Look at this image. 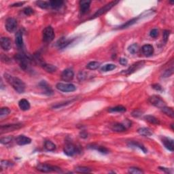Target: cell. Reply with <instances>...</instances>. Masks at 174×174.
Instances as JSON below:
<instances>
[{"instance_id":"cell-10","label":"cell","mask_w":174,"mask_h":174,"mask_svg":"<svg viewBox=\"0 0 174 174\" xmlns=\"http://www.w3.org/2000/svg\"><path fill=\"white\" fill-rule=\"evenodd\" d=\"M17 27V21L13 18H8L5 21V29L8 32L12 33L15 32Z\"/></svg>"},{"instance_id":"cell-40","label":"cell","mask_w":174,"mask_h":174,"mask_svg":"<svg viewBox=\"0 0 174 174\" xmlns=\"http://www.w3.org/2000/svg\"><path fill=\"white\" fill-rule=\"evenodd\" d=\"M12 141V137H2L0 140V142L2 144H8L9 143Z\"/></svg>"},{"instance_id":"cell-23","label":"cell","mask_w":174,"mask_h":174,"mask_svg":"<svg viewBox=\"0 0 174 174\" xmlns=\"http://www.w3.org/2000/svg\"><path fill=\"white\" fill-rule=\"evenodd\" d=\"M19 105L20 109L23 111H27L30 109V103L27 99H23L20 100L19 102Z\"/></svg>"},{"instance_id":"cell-36","label":"cell","mask_w":174,"mask_h":174,"mask_svg":"<svg viewBox=\"0 0 174 174\" xmlns=\"http://www.w3.org/2000/svg\"><path fill=\"white\" fill-rule=\"evenodd\" d=\"M75 170L78 173H90L91 172V169L86 167H77Z\"/></svg>"},{"instance_id":"cell-20","label":"cell","mask_w":174,"mask_h":174,"mask_svg":"<svg viewBox=\"0 0 174 174\" xmlns=\"http://www.w3.org/2000/svg\"><path fill=\"white\" fill-rule=\"evenodd\" d=\"M73 40H70V39H66L65 38H62L60 39L56 43V45L59 48H64L67 47V46L70 44L72 42Z\"/></svg>"},{"instance_id":"cell-33","label":"cell","mask_w":174,"mask_h":174,"mask_svg":"<svg viewBox=\"0 0 174 174\" xmlns=\"http://www.w3.org/2000/svg\"><path fill=\"white\" fill-rule=\"evenodd\" d=\"M100 66V63L97 61H92L90 62L89 63L87 64V68L91 70H95V69H98Z\"/></svg>"},{"instance_id":"cell-5","label":"cell","mask_w":174,"mask_h":174,"mask_svg":"<svg viewBox=\"0 0 174 174\" xmlns=\"http://www.w3.org/2000/svg\"><path fill=\"white\" fill-rule=\"evenodd\" d=\"M37 169L41 172H44V173H49V172L52 171H61L59 167L44 163H40L37 166Z\"/></svg>"},{"instance_id":"cell-19","label":"cell","mask_w":174,"mask_h":174,"mask_svg":"<svg viewBox=\"0 0 174 174\" xmlns=\"http://www.w3.org/2000/svg\"><path fill=\"white\" fill-rule=\"evenodd\" d=\"M143 54L146 56H150L154 53V48L150 44L144 45L142 48Z\"/></svg>"},{"instance_id":"cell-50","label":"cell","mask_w":174,"mask_h":174,"mask_svg":"<svg viewBox=\"0 0 174 174\" xmlns=\"http://www.w3.org/2000/svg\"><path fill=\"white\" fill-rule=\"evenodd\" d=\"M25 1H23V2H18V3H15L14 4L11 5V7H20L21 5H23V4H25Z\"/></svg>"},{"instance_id":"cell-15","label":"cell","mask_w":174,"mask_h":174,"mask_svg":"<svg viewBox=\"0 0 174 174\" xmlns=\"http://www.w3.org/2000/svg\"><path fill=\"white\" fill-rule=\"evenodd\" d=\"M162 143L163 144L167 149L173 152L174 150V145H173V140L169 137H162Z\"/></svg>"},{"instance_id":"cell-35","label":"cell","mask_w":174,"mask_h":174,"mask_svg":"<svg viewBox=\"0 0 174 174\" xmlns=\"http://www.w3.org/2000/svg\"><path fill=\"white\" fill-rule=\"evenodd\" d=\"M36 3L38 7H40V8H41L42 9H47L50 7L49 2H47V1H37L36 2Z\"/></svg>"},{"instance_id":"cell-21","label":"cell","mask_w":174,"mask_h":174,"mask_svg":"<svg viewBox=\"0 0 174 174\" xmlns=\"http://www.w3.org/2000/svg\"><path fill=\"white\" fill-rule=\"evenodd\" d=\"M40 65L42 66V67L46 71H47V72L48 73H54L55 72L56 69H57V68H56L54 65H51V64L46 63L44 62H42V63L40 64Z\"/></svg>"},{"instance_id":"cell-14","label":"cell","mask_w":174,"mask_h":174,"mask_svg":"<svg viewBox=\"0 0 174 174\" xmlns=\"http://www.w3.org/2000/svg\"><path fill=\"white\" fill-rule=\"evenodd\" d=\"M1 48L5 51L10 50L12 48V42L9 38L3 37L1 38V42H0Z\"/></svg>"},{"instance_id":"cell-12","label":"cell","mask_w":174,"mask_h":174,"mask_svg":"<svg viewBox=\"0 0 174 174\" xmlns=\"http://www.w3.org/2000/svg\"><path fill=\"white\" fill-rule=\"evenodd\" d=\"M145 62L144 61H139L137 62V63H135L134 64L130 66V67L128 68L127 70H125L124 71V74L126 75H130L133 73H134L135 71L138 70L139 69H140L141 67H142L143 65H144Z\"/></svg>"},{"instance_id":"cell-37","label":"cell","mask_w":174,"mask_h":174,"mask_svg":"<svg viewBox=\"0 0 174 174\" xmlns=\"http://www.w3.org/2000/svg\"><path fill=\"white\" fill-rule=\"evenodd\" d=\"M116 65L114 64H107V65H104L101 68V71L106 72V71H110L113 70V69H116Z\"/></svg>"},{"instance_id":"cell-41","label":"cell","mask_w":174,"mask_h":174,"mask_svg":"<svg viewBox=\"0 0 174 174\" xmlns=\"http://www.w3.org/2000/svg\"><path fill=\"white\" fill-rule=\"evenodd\" d=\"M173 66H171V68L167 69V70L164 71L163 77H169L171 76V75L173 74Z\"/></svg>"},{"instance_id":"cell-43","label":"cell","mask_w":174,"mask_h":174,"mask_svg":"<svg viewBox=\"0 0 174 174\" xmlns=\"http://www.w3.org/2000/svg\"><path fill=\"white\" fill-rule=\"evenodd\" d=\"M12 165V163L9 162L8 161H3L2 160L1 162V169L3 168H7L8 167H10Z\"/></svg>"},{"instance_id":"cell-9","label":"cell","mask_w":174,"mask_h":174,"mask_svg":"<svg viewBox=\"0 0 174 174\" xmlns=\"http://www.w3.org/2000/svg\"><path fill=\"white\" fill-rule=\"evenodd\" d=\"M38 86H39L40 89H41L42 93L43 94L50 96V95H53V93H54L50 86L46 82L44 81V80L40 82Z\"/></svg>"},{"instance_id":"cell-28","label":"cell","mask_w":174,"mask_h":174,"mask_svg":"<svg viewBox=\"0 0 174 174\" xmlns=\"http://www.w3.org/2000/svg\"><path fill=\"white\" fill-rule=\"evenodd\" d=\"M44 148L47 151H54L56 149V146L51 141H46L44 143Z\"/></svg>"},{"instance_id":"cell-24","label":"cell","mask_w":174,"mask_h":174,"mask_svg":"<svg viewBox=\"0 0 174 174\" xmlns=\"http://www.w3.org/2000/svg\"><path fill=\"white\" fill-rule=\"evenodd\" d=\"M137 132H138L139 134L146 137L151 136V135L153 134V132L152 131V130L150 129H149V128H146V127L140 128V129L137 130Z\"/></svg>"},{"instance_id":"cell-39","label":"cell","mask_w":174,"mask_h":174,"mask_svg":"<svg viewBox=\"0 0 174 174\" xmlns=\"http://www.w3.org/2000/svg\"><path fill=\"white\" fill-rule=\"evenodd\" d=\"M129 173L132 174H139V173H143L144 171L141 170L139 168L136 167H131L129 169Z\"/></svg>"},{"instance_id":"cell-29","label":"cell","mask_w":174,"mask_h":174,"mask_svg":"<svg viewBox=\"0 0 174 174\" xmlns=\"http://www.w3.org/2000/svg\"><path fill=\"white\" fill-rule=\"evenodd\" d=\"M128 146H130V147H137V148H140V150H142L144 152V153H147V149L144 147V146L142 145V144H140V143L138 142H129V144H128Z\"/></svg>"},{"instance_id":"cell-44","label":"cell","mask_w":174,"mask_h":174,"mask_svg":"<svg viewBox=\"0 0 174 174\" xmlns=\"http://www.w3.org/2000/svg\"><path fill=\"white\" fill-rule=\"evenodd\" d=\"M169 34H170V32L168 30H165L163 32V41L165 43H166L167 42L168 38L169 37Z\"/></svg>"},{"instance_id":"cell-2","label":"cell","mask_w":174,"mask_h":174,"mask_svg":"<svg viewBox=\"0 0 174 174\" xmlns=\"http://www.w3.org/2000/svg\"><path fill=\"white\" fill-rule=\"evenodd\" d=\"M16 61L19 64L20 67H21L23 70H28L29 67H30L31 59L28 56H27L25 54L21 53V54H17L15 56Z\"/></svg>"},{"instance_id":"cell-38","label":"cell","mask_w":174,"mask_h":174,"mask_svg":"<svg viewBox=\"0 0 174 174\" xmlns=\"http://www.w3.org/2000/svg\"><path fill=\"white\" fill-rule=\"evenodd\" d=\"M10 113V110L8 107H2L0 111V117L3 118V116H7Z\"/></svg>"},{"instance_id":"cell-48","label":"cell","mask_w":174,"mask_h":174,"mask_svg":"<svg viewBox=\"0 0 174 174\" xmlns=\"http://www.w3.org/2000/svg\"><path fill=\"white\" fill-rule=\"evenodd\" d=\"M152 87H153L155 90H156V91H163L162 87H161L160 85H159V84H155V85H152Z\"/></svg>"},{"instance_id":"cell-49","label":"cell","mask_w":174,"mask_h":174,"mask_svg":"<svg viewBox=\"0 0 174 174\" xmlns=\"http://www.w3.org/2000/svg\"><path fill=\"white\" fill-rule=\"evenodd\" d=\"M119 63H120V64H121L122 65L125 66V65H127L128 61H127V60L126 59V58H120V59H119Z\"/></svg>"},{"instance_id":"cell-32","label":"cell","mask_w":174,"mask_h":174,"mask_svg":"<svg viewBox=\"0 0 174 174\" xmlns=\"http://www.w3.org/2000/svg\"><path fill=\"white\" fill-rule=\"evenodd\" d=\"M161 110H162L163 112L166 115H167V116H169V117H171V118H173L174 112L173 108L165 106V107H163V108H161Z\"/></svg>"},{"instance_id":"cell-7","label":"cell","mask_w":174,"mask_h":174,"mask_svg":"<svg viewBox=\"0 0 174 174\" xmlns=\"http://www.w3.org/2000/svg\"><path fill=\"white\" fill-rule=\"evenodd\" d=\"M150 102L152 105L156 106V107H159V108H163V107L166 106L165 102L163 99L159 95H153L149 99Z\"/></svg>"},{"instance_id":"cell-42","label":"cell","mask_w":174,"mask_h":174,"mask_svg":"<svg viewBox=\"0 0 174 174\" xmlns=\"http://www.w3.org/2000/svg\"><path fill=\"white\" fill-rule=\"evenodd\" d=\"M23 12L25 15L27 16H30L32 14H34V10L32 8H29V7H27L23 10Z\"/></svg>"},{"instance_id":"cell-45","label":"cell","mask_w":174,"mask_h":174,"mask_svg":"<svg viewBox=\"0 0 174 174\" xmlns=\"http://www.w3.org/2000/svg\"><path fill=\"white\" fill-rule=\"evenodd\" d=\"M150 35L152 38H156L157 36H159V30L157 29H152L150 33Z\"/></svg>"},{"instance_id":"cell-26","label":"cell","mask_w":174,"mask_h":174,"mask_svg":"<svg viewBox=\"0 0 174 174\" xmlns=\"http://www.w3.org/2000/svg\"><path fill=\"white\" fill-rule=\"evenodd\" d=\"M90 146L91 147H89V148H91V149H94L96 150L101 153V154H103V155H107V154L109 153V150L107 149V148L105 147H103V146H97V145H91Z\"/></svg>"},{"instance_id":"cell-46","label":"cell","mask_w":174,"mask_h":174,"mask_svg":"<svg viewBox=\"0 0 174 174\" xmlns=\"http://www.w3.org/2000/svg\"><path fill=\"white\" fill-rule=\"evenodd\" d=\"M142 115V112L140 111V110H135L132 112V116L135 118H137V117H140V116Z\"/></svg>"},{"instance_id":"cell-1","label":"cell","mask_w":174,"mask_h":174,"mask_svg":"<svg viewBox=\"0 0 174 174\" xmlns=\"http://www.w3.org/2000/svg\"><path fill=\"white\" fill-rule=\"evenodd\" d=\"M4 78L6 80V81L12 86V88L15 90L16 92L20 93V94L25 92V85L21 79L11 76V75H9L8 74H4Z\"/></svg>"},{"instance_id":"cell-16","label":"cell","mask_w":174,"mask_h":174,"mask_svg":"<svg viewBox=\"0 0 174 174\" xmlns=\"http://www.w3.org/2000/svg\"><path fill=\"white\" fill-rule=\"evenodd\" d=\"M91 1L89 0H82L80 1V9L82 14H84L89 11Z\"/></svg>"},{"instance_id":"cell-11","label":"cell","mask_w":174,"mask_h":174,"mask_svg":"<svg viewBox=\"0 0 174 174\" xmlns=\"http://www.w3.org/2000/svg\"><path fill=\"white\" fill-rule=\"evenodd\" d=\"M23 127L21 124H5V125L1 126V133H8V132L14 131L16 129H19Z\"/></svg>"},{"instance_id":"cell-30","label":"cell","mask_w":174,"mask_h":174,"mask_svg":"<svg viewBox=\"0 0 174 174\" xmlns=\"http://www.w3.org/2000/svg\"><path fill=\"white\" fill-rule=\"evenodd\" d=\"M139 18L137 17V18H134V19H132L131 20H130V21H127V23L123 24V25H122L121 26H120L118 27V29H125V28H127V27H129L130 26H131V25H133V24H135L136 22L137 21V20H138Z\"/></svg>"},{"instance_id":"cell-18","label":"cell","mask_w":174,"mask_h":174,"mask_svg":"<svg viewBox=\"0 0 174 174\" xmlns=\"http://www.w3.org/2000/svg\"><path fill=\"white\" fill-rule=\"evenodd\" d=\"M16 45L17 46L18 48L21 50L23 48V32L21 30L19 31L16 34V39H15Z\"/></svg>"},{"instance_id":"cell-52","label":"cell","mask_w":174,"mask_h":174,"mask_svg":"<svg viewBox=\"0 0 174 174\" xmlns=\"http://www.w3.org/2000/svg\"><path fill=\"white\" fill-rule=\"evenodd\" d=\"M80 137H82V138H87L88 137V134L85 131H82V133H80Z\"/></svg>"},{"instance_id":"cell-34","label":"cell","mask_w":174,"mask_h":174,"mask_svg":"<svg viewBox=\"0 0 174 174\" xmlns=\"http://www.w3.org/2000/svg\"><path fill=\"white\" fill-rule=\"evenodd\" d=\"M128 50L130 53L131 54H134L135 53H137L139 50V46L137 44H133L130 45L129 47H128Z\"/></svg>"},{"instance_id":"cell-3","label":"cell","mask_w":174,"mask_h":174,"mask_svg":"<svg viewBox=\"0 0 174 174\" xmlns=\"http://www.w3.org/2000/svg\"><path fill=\"white\" fill-rule=\"evenodd\" d=\"M118 3V1H111V2H110L107 3V4H106L104 5L103 7H102L101 8H100L99 10H98L94 14V15L92 16V18H91V19H95V18H97L99 16L103 15V14L106 13V12H107V11H109L110 10H111L112 8H113L114 6L115 5L117 4V3Z\"/></svg>"},{"instance_id":"cell-47","label":"cell","mask_w":174,"mask_h":174,"mask_svg":"<svg viewBox=\"0 0 174 174\" xmlns=\"http://www.w3.org/2000/svg\"><path fill=\"white\" fill-rule=\"evenodd\" d=\"M71 101H66V102H65V103H60V104H56V105H54L53 106V108H59V107H62V106H63V105H67V104H69L70 103H71Z\"/></svg>"},{"instance_id":"cell-51","label":"cell","mask_w":174,"mask_h":174,"mask_svg":"<svg viewBox=\"0 0 174 174\" xmlns=\"http://www.w3.org/2000/svg\"><path fill=\"white\" fill-rule=\"evenodd\" d=\"M159 169L162 170L163 171L165 172V173H170V170H169V169H168V168L162 167H159Z\"/></svg>"},{"instance_id":"cell-6","label":"cell","mask_w":174,"mask_h":174,"mask_svg":"<svg viewBox=\"0 0 174 174\" xmlns=\"http://www.w3.org/2000/svg\"><path fill=\"white\" fill-rule=\"evenodd\" d=\"M63 151L65 155L68 157H73L78 153H79V150H78V147L75 146L74 144H71V143L66 144L64 147Z\"/></svg>"},{"instance_id":"cell-17","label":"cell","mask_w":174,"mask_h":174,"mask_svg":"<svg viewBox=\"0 0 174 174\" xmlns=\"http://www.w3.org/2000/svg\"><path fill=\"white\" fill-rule=\"evenodd\" d=\"M16 142L18 145L24 146L30 144L32 142V140L29 137L25 136V135H20L16 138Z\"/></svg>"},{"instance_id":"cell-4","label":"cell","mask_w":174,"mask_h":174,"mask_svg":"<svg viewBox=\"0 0 174 174\" xmlns=\"http://www.w3.org/2000/svg\"><path fill=\"white\" fill-rule=\"evenodd\" d=\"M54 36H55V35H54V30H53L52 27H46L43 30L42 38L43 41L44 42L48 43L52 42V40H54Z\"/></svg>"},{"instance_id":"cell-22","label":"cell","mask_w":174,"mask_h":174,"mask_svg":"<svg viewBox=\"0 0 174 174\" xmlns=\"http://www.w3.org/2000/svg\"><path fill=\"white\" fill-rule=\"evenodd\" d=\"M126 129H127V127L124 126V124L121 123H115L112 127V130L117 133H122V132L125 131Z\"/></svg>"},{"instance_id":"cell-25","label":"cell","mask_w":174,"mask_h":174,"mask_svg":"<svg viewBox=\"0 0 174 174\" xmlns=\"http://www.w3.org/2000/svg\"><path fill=\"white\" fill-rule=\"evenodd\" d=\"M63 1L61 0H52L49 1L50 7L53 9H58L63 5Z\"/></svg>"},{"instance_id":"cell-8","label":"cell","mask_w":174,"mask_h":174,"mask_svg":"<svg viewBox=\"0 0 174 174\" xmlns=\"http://www.w3.org/2000/svg\"><path fill=\"white\" fill-rule=\"evenodd\" d=\"M56 88L58 91L62 92H73L76 90V86L72 84H64V83H58L56 85Z\"/></svg>"},{"instance_id":"cell-13","label":"cell","mask_w":174,"mask_h":174,"mask_svg":"<svg viewBox=\"0 0 174 174\" xmlns=\"http://www.w3.org/2000/svg\"><path fill=\"white\" fill-rule=\"evenodd\" d=\"M74 71L71 69H66L61 74V79L65 82H71L74 79Z\"/></svg>"},{"instance_id":"cell-31","label":"cell","mask_w":174,"mask_h":174,"mask_svg":"<svg viewBox=\"0 0 174 174\" xmlns=\"http://www.w3.org/2000/svg\"><path fill=\"white\" fill-rule=\"evenodd\" d=\"M125 107L122 105H118L116 106V107H111L108 110V112H126Z\"/></svg>"},{"instance_id":"cell-27","label":"cell","mask_w":174,"mask_h":174,"mask_svg":"<svg viewBox=\"0 0 174 174\" xmlns=\"http://www.w3.org/2000/svg\"><path fill=\"white\" fill-rule=\"evenodd\" d=\"M144 119L148 121L150 123L153 124H156V125H158V124H160V121L158 118H157L156 117L152 116V115H147V116H144Z\"/></svg>"}]
</instances>
